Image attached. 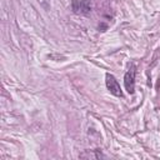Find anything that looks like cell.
<instances>
[{
    "mask_svg": "<svg viewBox=\"0 0 160 160\" xmlns=\"http://www.w3.org/2000/svg\"><path fill=\"white\" fill-rule=\"evenodd\" d=\"M105 84H106L108 90H109L112 95H115V96H118V98H122V91H121L120 84L118 82V80L115 79L114 75L106 74V75H105Z\"/></svg>",
    "mask_w": 160,
    "mask_h": 160,
    "instance_id": "6da1fadb",
    "label": "cell"
},
{
    "mask_svg": "<svg viewBox=\"0 0 160 160\" xmlns=\"http://www.w3.org/2000/svg\"><path fill=\"white\" fill-rule=\"evenodd\" d=\"M135 74H136L135 66L131 65L124 75V85H125V89L129 94L135 92Z\"/></svg>",
    "mask_w": 160,
    "mask_h": 160,
    "instance_id": "7a4b0ae2",
    "label": "cell"
},
{
    "mask_svg": "<svg viewBox=\"0 0 160 160\" xmlns=\"http://www.w3.org/2000/svg\"><path fill=\"white\" fill-rule=\"evenodd\" d=\"M72 10L76 14H89L91 6L88 0H72Z\"/></svg>",
    "mask_w": 160,
    "mask_h": 160,
    "instance_id": "3957f363",
    "label": "cell"
},
{
    "mask_svg": "<svg viewBox=\"0 0 160 160\" xmlns=\"http://www.w3.org/2000/svg\"><path fill=\"white\" fill-rule=\"evenodd\" d=\"M80 158H92V159H100V158H106L99 149H96L95 150V152L92 154V152H88V154H81L80 155Z\"/></svg>",
    "mask_w": 160,
    "mask_h": 160,
    "instance_id": "277c9868",
    "label": "cell"
}]
</instances>
